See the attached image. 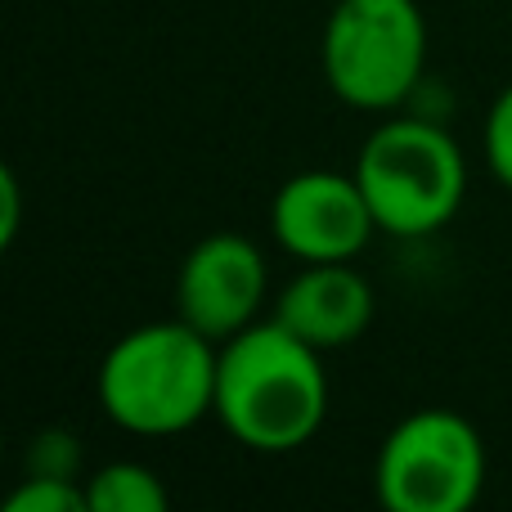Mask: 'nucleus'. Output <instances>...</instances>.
I'll return each instance as SVG.
<instances>
[{"mask_svg":"<svg viewBox=\"0 0 512 512\" xmlns=\"http://www.w3.org/2000/svg\"><path fill=\"white\" fill-rule=\"evenodd\" d=\"M310 342L279 319L248 324L221 342L216 418L252 454H292L328 418V373Z\"/></svg>","mask_w":512,"mask_h":512,"instance_id":"1","label":"nucleus"},{"mask_svg":"<svg viewBox=\"0 0 512 512\" xmlns=\"http://www.w3.org/2000/svg\"><path fill=\"white\" fill-rule=\"evenodd\" d=\"M216 364L221 342L180 315L140 324L99 364V409L131 436H180L216 414Z\"/></svg>","mask_w":512,"mask_h":512,"instance_id":"2","label":"nucleus"},{"mask_svg":"<svg viewBox=\"0 0 512 512\" xmlns=\"http://www.w3.org/2000/svg\"><path fill=\"white\" fill-rule=\"evenodd\" d=\"M355 180L382 234L423 239L459 216L468 194V162L445 126L427 117H391L364 140Z\"/></svg>","mask_w":512,"mask_h":512,"instance_id":"3","label":"nucleus"},{"mask_svg":"<svg viewBox=\"0 0 512 512\" xmlns=\"http://www.w3.org/2000/svg\"><path fill=\"white\" fill-rule=\"evenodd\" d=\"M319 63L342 104L360 113L400 108L427 68V18L418 0H337Z\"/></svg>","mask_w":512,"mask_h":512,"instance_id":"4","label":"nucleus"},{"mask_svg":"<svg viewBox=\"0 0 512 512\" xmlns=\"http://www.w3.org/2000/svg\"><path fill=\"white\" fill-rule=\"evenodd\" d=\"M373 490L387 512H468L486 490V441L454 409H418L387 432Z\"/></svg>","mask_w":512,"mask_h":512,"instance_id":"5","label":"nucleus"},{"mask_svg":"<svg viewBox=\"0 0 512 512\" xmlns=\"http://www.w3.org/2000/svg\"><path fill=\"white\" fill-rule=\"evenodd\" d=\"M270 234L301 265L315 261H351L378 234L373 207L360 180L342 171H301L283 180L270 203Z\"/></svg>","mask_w":512,"mask_h":512,"instance_id":"6","label":"nucleus"},{"mask_svg":"<svg viewBox=\"0 0 512 512\" xmlns=\"http://www.w3.org/2000/svg\"><path fill=\"white\" fill-rule=\"evenodd\" d=\"M270 274L265 256L243 234H207L194 252L180 261L176 274V315L207 333L212 342L243 333L256 324Z\"/></svg>","mask_w":512,"mask_h":512,"instance_id":"7","label":"nucleus"},{"mask_svg":"<svg viewBox=\"0 0 512 512\" xmlns=\"http://www.w3.org/2000/svg\"><path fill=\"white\" fill-rule=\"evenodd\" d=\"M274 319L315 351H337L369 333L373 288L351 261H315L279 292Z\"/></svg>","mask_w":512,"mask_h":512,"instance_id":"8","label":"nucleus"},{"mask_svg":"<svg viewBox=\"0 0 512 512\" xmlns=\"http://www.w3.org/2000/svg\"><path fill=\"white\" fill-rule=\"evenodd\" d=\"M90 512H167L171 495L162 477L144 463H108L86 481Z\"/></svg>","mask_w":512,"mask_h":512,"instance_id":"9","label":"nucleus"},{"mask_svg":"<svg viewBox=\"0 0 512 512\" xmlns=\"http://www.w3.org/2000/svg\"><path fill=\"white\" fill-rule=\"evenodd\" d=\"M5 512H90L86 486L72 477H50V472H27L23 486L5 499Z\"/></svg>","mask_w":512,"mask_h":512,"instance_id":"10","label":"nucleus"},{"mask_svg":"<svg viewBox=\"0 0 512 512\" xmlns=\"http://www.w3.org/2000/svg\"><path fill=\"white\" fill-rule=\"evenodd\" d=\"M481 149H486L490 176L504 189H512V86H504L495 95L486 113V131H481Z\"/></svg>","mask_w":512,"mask_h":512,"instance_id":"11","label":"nucleus"},{"mask_svg":"<svg viewBox=\"0 0 512 512\" xmlns=\"http://www.w3.org/2000/svg\"><path fill=\"white\" fill-rule=\"evenodd\" d=\"M77 436L68 432H45L32 441V472H50V477H72L77 472Z\"/></svg>","mask_w":512,"mask_h":512,"instance_id":"12","label":"nucleus"},{"mask_svg":"<svg viewBox=\"0 0 512 512\" xmlns=\"http://www.w3.org/2000/svg\"><path fill=\"white\" fill-rule=\"evenodd\" d=\"M23 225V189H18V176L14 171H0V248H9Z\"/></svg>","mask_w":512,"mask_h":512,"instance_id":"13","label":"nucleus"}]
</instances>
